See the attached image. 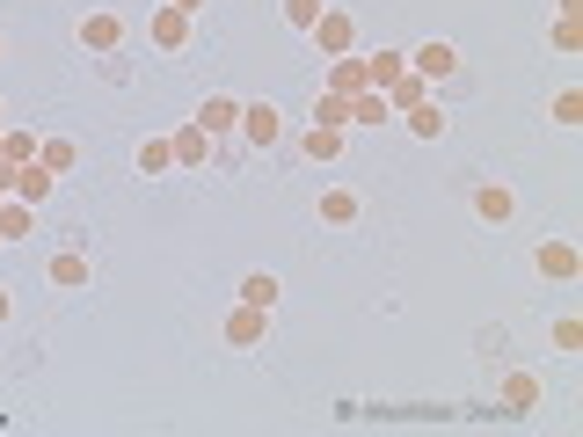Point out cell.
Here are the masks:
<instances>
[{
  "mask_svg": "<svg viewBox=\"0 0 583 437\" xmlns=\"http://www.w3.org/2000/svg\"><path fill=\"white\" fill-rule=\"evenodd\" d=\"M307 37L321 45V59H350V51H358V15H350V8H321V23L307 29Z\"/></svg>",
  "mask_w": 583,
  "mask_h": 437,
  "instance_id": "obj_1",
  "label": "cell"
},
{
  "mask_svg": "<svg viewBox=\"0 0 583 437\" xmlns=\"http://www.w3.org/2000/svg\"><path fill=\"white\" fill-rule=\"evenodd\" d=\"M73 37H80V51H96V59H110V51H124V15H117V8H88Z\"/></svg>",
  "mask_w": 583,
  "mask_h": 437,
  "instance_id": "obj_2",
  "label": "cell"
},
{
  "mask_svg": "<svg viewBox=\"0 0 583 437\" xmlns=\"http://www.w3.org/2000/svg\"><path fill=\"white\" fill-rule=\"evenodd\" d=\"M533 270L547 277V285H576V277H583V248L555 234V241H539V248H533Z\"/></svg>",
  "mask_w": 583,
  "mask_h": 437,
  "instance_id": "obj_3",
  "label": "cell"
},
{
  "mask_svg": "<svg viewBox=\"0 0 583 437\" xmlns=\"http://www.w3.org/2000/svg\"><path fill=\"white\" fill-rule=\"evenodd\" d=\"M219 336H226V350H256V342L270 336V314L234 299V307H226V321H219Z\"/></svg>",
  "mask_w": 583,
  "mask_h": 437,
  "instance_id": "obj_4",
  "label": "cell"
},
{
  "mask_svg": "<svg viewBox=\"0 0 583 437\" xmlns=\"http://www.w3.org/2000/svg\"><path fill=\"white\" fill-rule=\"evenodd\" d=\"M241 139L248 146H285V110L277 102H241Z\"/></svg>",
  "mask_w": 583,
  "mask_h": 437,
  "instance_id": "obj_5",
  "label": "cell"
},
{
  "mask_svg": "<svg viewBox=\"0 0 583 437\" xmlns=\"http://www.w3.org/2000/svg\"><path fill=\"white\" fill-rule=\"evenodd\" d=\"M190 124H197V132H212V139H234V132H241V102H234V96H204L190 110Z\"/></svg>",
  "mask_w": 583,
  "mask_h": 437,
  "instance_id": "obj_6",
  "label": "cell"
},
{
  "mask_svg": "<svg viewBox=\"0 0 583 437\" xmlns=\"http://www.w3.org/2000/svg\"><path fill=\"white\" fill-rule=\"evenodd\" d=\"M409 73H423V80H452V73H460V51L445 45V37H431V45L409 51Z\"/></svg>",
  "mask_w": 583,
  "mask_h": 437,
  "instance_id": "obj_7",
  "label": "cell"
},
{
  "mask_svg": "<svg viewBox=\"0 0 583 437\" xmlns=\"http://www.w3.org/2000/svg\"><path fill=\"white\" fill-rule=\"evenodd\" d=\"M314 212H321V226H358V218H364V197L350 190V183H328Z\"/></svg>",
  "mask_w": 583,
  "mask_h": 437,
  "instance_id": "obj_8",
  "label": "cell"
},
{
  "mask_svg": "<svg viewBox=\"0 0 583 437\" xmlns=\"http://www.w3.org/2000/svg\"><path fill=\"white\" fill-rule=\"evenodd\" d=\"M169 146H175V168H204L219 139H212V132H197V124L183 117V124H175V132H169Z\"/></svg>",
  "mask_w": 583,
  "mask_h": 437,
  "instance_id": "obj_9",
  "label": "cell"
},
{
  "mask_svg": "<svg viewBox=\"0 0 583 437\" xmlns=\"http://www.w3.org/2000/svg\"><path fill=\"white\" fill-rule=\"evenodd\" d=\"M153 45L161 51H190V15H183V8H169V0H161V8H153Z\"/></svg>",
  "mask_w": 583,
  "mask_h": 437,
  "instance_id": "obj_10",
  "label": "cell"
},
{
  "mask_svg": "<svg viewBox=\"0 0 583 437\" xmlns=\"http://www.w3.org/2000/svg\"><path fill=\"white\" fill-rule=\"evenodd\" d=\"M51 190H59V175H51L45 161H23V168H15V190H8V197H23V204H51Z\"/></svg>",
  "mask_w": 583,
  "mask_h": 437,
  "instance_id": "obj_11",
  "label": "cell"
},
{
  "mask_svg": "<svg viewBox=\"0 0 583 437\" xmlns=\"http://www.w3.org/2000/svg\"><path fill=\"white\" fill-rule=\"evenodd\" d=\"M45 277H51V291H80L88 285V255H80V248H59L45 263Z\"/></svg>",
  "mask_w": 583,
  "mask_h": 437,
  "instance_id": "obj_12",
  "label": "cell"
},
{
  "mask_svg": "<svg viewBox=\"0 0 583 437\" xmlns=\"http://www.w3.org/2000/svg\"><path fill=\"white\" fill-rule=\"evenodd\" d=\"M380 124H394L387 96H380V88H358V96H350V132H380Z\"/></svg>",
  "mask_w": 583,
  "mask_h": 437,
  "instance_id": "obj_13",
  "label": "cell"
},
{
  "mask_svg": "<svg viewBox=\"0 0 583 437\" xmlns=\"http://www.w3.org/2000/svg\"><path fill=\"white\" fill-rule=\"evenodd\" d=\"M37 234V204L23 197H0V241H29Z\"/></svg>",
  "mask_w": 583,
  "mask_h": 437,
  "instance_id": "obj_14",
  "label": "cell"
},
{
  "mask_svg": "<svg viewBox=\"0 0 583 437\" xmlns=\"http://www.w3.org/2000/svg\"><path fill=\"white\" fill-rule=\"evenodd\" d=\"M409 73V51H364V88H394Z\"/></svg>",
  "mask_w": 583,
  "mask_h": 437,
  "instance_id": "obj_15",
  "label": "cell"
},
{
  "mask_svg": "<svg viewBox=\"0 0 583 437\" xmlns=\"http://www.w3.org/2000/svg\"><path fill=\"white\" fill-rule=\"evenodd\" d=\"M234 299H241V307H263V314H270V307L285 299V285H277L270 270H248V277H241V291H234Z\"/></svg>",
  "mask_w": 583,
  "mask_h": 437,
  "instance_id": "obj_16",
  "label": "cell"
},
{
  "mask_svg": "<svg viewBox=\"0 0 583 437\" xmlns=\"http://www.w3.org/2000/svg\"><path fill=\"white\" fill-rule=\"evenodd\" d=\"M37 161H45L51 175H73V168H80V146H73L66 132H51V139H37Z\"/></svg>",
  "mask_w": 583,
  "mask_h": 437,
  "instance_id": "obj_17",
  "label": "cell"
},
{
  "mask_svg": "<svg viewBox=\"0 0 583 437\" xmlns=\"http://www.w3.org/2000/svg\"><path fill=\"white\" fill-rule=\"evenodd\" d=\"M496 394H504V409H518V415L539 409V379H533V372H504V387H496Z\"/></svg>",
  "mask_w": 583,
  "mask_h": 437,
  "instance_id": "obj_18",
  "label": "cell"
},
{
  "mask_svg": "<svg viewBox=\"0 0 583 437\" xmlns=\"http://www.w3.org/2000/svg\"><path fill=\"white\" fill-rule=\"evenodd\" d=\"M510 212H518V197H510L504 183H482V190H474V218H488V226H504Z\"/></svg>",
  "mask_w": 583,
  "mask_h": 437,
  "instance_id": "obj_19",
  "label": "cell"
},
{
  "mask_svg": "<svg viewBox=\"0 0 583 437\" xmlns=\"http://www.w3.org/2000/svg\"><path fill=\"white\" fill-rule=\"evenodd\" d=\"M380 96H387V110L401 117V110H415V102H431V80H423V73H401L394 88H380Z\"/></svg>",
  "mask_w": 583,
  "mask_h": 437,
  "instance_id": "obj_20",
  "label": "cell"
},
{
  "mask_svg": "<svg viewBox=\"0 0 583 437\" xmlns=\"http://www.w3.org/2000/svg\"><path fill=\"white\" fill-rule=\"evenodd\" d=\"M299 153L328 168V161H336V153H343V132H328V124H307V132H299Z\"/></svg>",
  "mask_w": 583,
  "mask_h": 437,
  "instance_id": "obj_21",
  "label": "cell"
},
{
  "mask_svg": "<svg viewBox=\"0 0 583 437\" xmlns=\"http://www.w3.org/2000/svg\"><path fill=\"white\" fill-rule=\"evenodd\" d=\"M364 88V51H350V59H328V96H358Z\"/></svg>",
  "mask_w": 583,
  "mask_h": 437,
  "instance_id": "obj_22",
  "label": "cell"
},
{
  "mask_svg": "<svg viewBox=\"0 0 583 437\" xmlns=\"http://www.w3.org/2000/svg\"><path fill=\"white\" fill-rule=\"evenodd\" d=\"M401 117H409L415 139H445V124H452L445 117V102H415V110H401Z\"/></svg>",
  "mask_w": 583,
  "mask_h": 437,
  "instance_id": "obj_23",
  "label": "cell"
},
{
  "mask_svg": "<svg viewBox=\"0 0 583 437\" xmlns=\"http://www.w3.org/2000/svg\"><path fill=\"white\" fill-rule=\"evenodd\" d=\"M0 161H15V168H23V161H37V132L8 124V132H0Z\"/></svg>",
  "mask_w": 583,
  "mask_h": 437,
  "instance_id": "obj_24",
  "label": "cell"
},
{
  "mask_svg": "<svg viewBox=\"0 0 583 437\" xmlns=\"http://www.w3.org/2000/svg\"><path fill=\"white\" fill-rule=\"evenodd\" d=\"M314 124H328V132H350V96H328V88H321V96H314Z\"/></svg>",
  "mask_w": 583,
  "mask_h": 437,
  "instance_id": "obj_25",
  "label": "cell"
},
{
  "mask_svg": "<svg viewBox=\"0 0 583 437\" xmlns=\"http://www.w3.org/2000/svg\"><path fill=\"white\" fill-rule=\"evenodd\" d=\"M321 8H328V0H277L285 29H314V23H321Z\"/></svg>",
  "mask_w": 583,
  "mask_h": 437,
  "instance_id": "obj_26",
  "label": "cell"
},
{
  "mask_svg": "<svg viewBox=\"0 0 583 437\" xmlns=\"http://www.w3.org/2000/svg\"><path fill=\"white\" fill-rule=\"evenodd\" d=\"M175 168V146L169 139H146L139 146V175H169Z\"/></svg>",
  "mask_w": 583,
  "mask_h": 437,
  "instance_id": "obj_27",
  "label": "cell"
},
{
  "mask_svg": "<svg viewBox=\"0 0 583 437\" xmlns=\"http://www.w3.org/2000/svg\"><path fill=\"white\" fill-rule=\"evenodd\" d=\"M547 117H555V124H569V132H576V124H583V88H561V96L547 102Z\"/></svg>",
  "mask_w": 583,
  "mask_h": 437,
  "instance_id": "obj_28",
  "label": "cell"
},
{
  "mask_svg": "<svg viewBox=\"0 0 583 437\" xmlns=\"http://www.w3.org/2000/svg\"><path fill=\"white\" fill-rule=\"evenodd\" d=\"M555 51H583V23H576V15H561V23H555Z\"/></svg>",
  "mask_w": 583,
  "mask_h": 437,
  "instance_id": "obj_29",
  "label": "cell"
},
{
  "mask_svg": "<svg viewBox=\"0 0 583 437\" xmlns=\"http://www.w3.org/2000/svg\"><path fill=\"white\" fill-rule=\"evenodd\" d=\"M555 350H583V321H555Z\"/></svg>",
  "mask_w": 583,
  "mask_h": 437,
  "instance_id": "obj_30",
  "label": "cell"
},
{
  "mask_svg": "<svg viewBox=\"0 0 583 437\" xmlns=\"http://www.w3.org/2000/svg\"><path fill=\"white\" fill-rule=\"evenodd\" d=\"M8 321H15V291L0 285V328H8Z\"/></svg>",
  "mask_w": 583,
  "mask_h": 437,
  "instance_id": "obj_31",
  "label": "cell"
},
{
  "mask_svg": "<svg viewBox=\"0 0 583 437\" xmlns=\"http://www.w3.org/2000/svg\"><path fill=\"white\" fill-rule=\"evenodd\" d=\"M169 8H183V15H197V8H204V0H169Z\"/></svg>",
  "mask_w": 583,
  "mask_h": 437,
  "instance_id": "obj_32",
  "label": "cell"
},
{
  "mask_svg": "<svg viewBox=\"0 0 583 437\" xmlns=\"http://www.w3.org/2000/svg\"><path fill=\"white\" fill-rule=\"evenodd\" d=\"M0 124H8V102H0Z\"/></svg>",
  "mask_w": 583,
  "mask_h": 437,
  "instance_id": "obj_33",
  "label": "cell"
},
{
  "mask_svg": "<svg viewBox=\"0 0 583 437\" xmlns=\"http://www.w3.org/2000/svg\"><path fill=\"white\" fill-rule=\"evenodd\" d=\"M0 59H8V37H0Z\"/></svg>",
  "mask_w": 583,
  "mask_h": 437,
  "instance_id": "obj_34",
  "label": "cell"
},
{
  "mask_svg": "<svg viewBox=\"0 0 583 437\" xmlns=\"http://www.w3.org/2000/svg\"><path fill=\"white\" fill-rule=\"evenodd\" d=\"M0 132H8V124H0Z\"/></svg>",
  "mask_w": 583,
  "mask_h": 437,
  "instance_id": "obj_35",
  "label": "cell"
}]
</instances>
